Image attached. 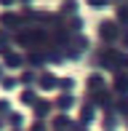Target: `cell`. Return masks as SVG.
I'll return each mask as SVG.
<instances>
[{"mask_svg": "<svg viewBox=\"0 0 128 131\" xmlns=\"http://www.w3.org/2000/svg\"><path fill=\"white\" fill-rule=\"evenodd\" d=\"M24 3H30V0H24Z\"/></svg>", "mask_w": 128, "mask_h": 131, "instance_id": "obj_1", "label": "cell"}]
</instances>
